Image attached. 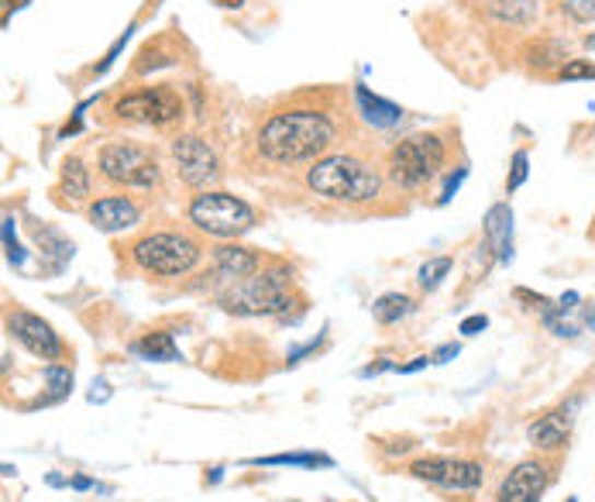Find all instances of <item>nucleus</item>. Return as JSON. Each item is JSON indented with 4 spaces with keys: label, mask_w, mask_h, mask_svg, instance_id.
Instances as JSON below:
<instances>
[{
    "label": "nucleus",
    "mask_w": 595,
    "mask_h": 502,
    "mask_svg": "<svg viewBox=\"0 0 595 502\" xmlns=\"http://www.w3.org/2000/svg\"><path fill=\"white\" fill-rule=\"evenodd\" d=\"M306 186L330 203H372L383 194V173L362 155L335 152L306 170Z\"/></svg>",
    "instance_id": "obj_2"
},
{
    "label": "nucleus",
    "mask_w": 595,
    "mask_h": 502,
    "mask_svg": "<svg viewBox=\"0 0 595 502\" xmlns=\"http://www.w3.org/2000/svg\"><path fill=\"white\" fill-rule=\"evenodd\" d=\"M203 255L200 242L186 231H149L131 245L138 269L152 276H186Z\"/></svg>",
    "instance_id": "obj_4"
},
{
    "label": "nucleus",
    "mask_w": 595,
    "mask_h": 502,
    "mask_svg": "<svg viewBox=\"0 0 595 502\" xmlns=\"http://www.w3.org/2000/svg\"><path fill=\"white\" fill-rule=\"evenodd\" d=\"M561 11L575 21V25H592V21H595V0H564Z\"/></svg>",
    "instance_id": "obj_25"
},
{
    "label": "nucleus",
    "mask_w": 595,
    "mask_h": 502,
    "mask_svg": "<svg viewBox=\"0 0 595 502\" xmlns=\"http://www.w3.org/2000/svg\"><path fill=\"white\" fill-rule=\"evenodd\" d=\"M221 8H242V0H218Z\"/></svg>",
    "instance_id": "obj_35"
},
{
    "label": "nucleus",
    "mask_w": 595,
    "mask_h": 502,
    "mask_svg": "<svg viewBox=\"0 0 595 502\" xmlns=\"http://www.w3.org/2000/svg\"><path fill=\"white\" fill-rule=\"evenodd\" d=\"M410 310H413V303H410V296H402V293H386V296H378L372 303V314H375L378 324H399L402 317L410 314Z\"/></svg>",
    "instance_id": "obj_21"
},
{
    "label": "nucleus",
    "mask_w": 595,
    "mask_h": 502,
    "mask_svg": "<svg viewBox=\"0 0 595 502\" xmlns=\"http://www.w3.org/2000/svg\"><path fill=\"white\" fill-rule=\"evenodd\" d=\"M45 382H49V389H52L49 402H56V399H62L69 389H73V372H69L66 365H59V362H52L49 369H45Z\"/></svg>",
    "instance_id": "obj_23"
},
{
    "label": "nucleus",
    "mask_w": 595,
    "mask_h": 502,
    "mask_svg": "<svg viewBox=\"0 0 595 502\" xmlns=\"http://www.w3.org/2000/svg\"><path fill=\"white\" fill-rule=\"evenodd\" d=\"M486 327H489V317L475 314V317H465V320H462L458 334H468V338H471V334H479V330H486Z\"/></svg>",
    "instance_id": "obj_30"
},
{
    "label": "nucleus",
    "mask_w": 595,
    "mask_h": 502,
    "mask_svg": "<svg viewBox=\"0 0 595 502\" xmlns=\"http://www.w3.org/2000/svg\"><path fill=\"white\" fill-rule=\"evenodd\" d=\"M447 358H458V345H444V348L434 354V362H438V365H444Z\"/></svg>",
    "instance_id": "obj_33"
},
{
    "label": "nucleus",
    "mask_w": 595,
    "mask_h": 502,
    "mask_svg": "<svg viewBox=\"0 0 595 502\" xmlns=\"http://www.w3.org/2000/svg\"><path fill=\"white\" fill-rule=\"evenodd\" d=\"M248 465H293V468H330L335 462L327 454H269V458H252Z\"/></svg>",
    "instance_id": "obj_22"
},
{
    "label": "nucleus",
    "mask_w": 595,
    "mask_h": 502,
    "mask_svg": "<svg viewBox=\"0 0 595 502\" xmlns=\"http://www.w3.org/2000/svg\"><path fill=\"white\" fill-rule=\"evenodd\" d=\"M86 218L97 231L117 234V231H128L141 221V207L131 197H101V200L90 203Z\"/></svg>",
    "instance_id": "obj_12"
},
{
    "label": "nucleus",
    "mask_w": 595,
    "mask_h": 502,
    "mask_svg": "<svg viewBox=\"0 0 595 502\" xmlns=\"http://www.w3.org/2000/svg\"><path fill=\"white\" fill-rule=\"evenodd\" d=\"M213 276L221 282L234 285L242 279H252L255 272H261V255L255 248H245V245H221L213 248Z\"/></svg>",
    "instance_id": "obj_14"
},
{
    "label": "nucleus",
    "mask_w": 595,
    "mask_h": 502,
    "mask_svg": "<svg viewBox=\"0 0 595 502\" xmlns=\"http://www.w3.org/2000/svg\"><path fill=\"white\" fill-rule=\"evenodd\" d=\"M558 80H595V66L585 59H568L558 69Z\"/></svg>",
    "instance_id": "obj_26"
},
{
    "label": "nucleus",
    "mask_w": 595,
    "mask_h": 502,
    "mask_svg": "<svg viewBox=\"0 0 595 502\" xmlns=\"http://www.w3.org/2000/svg\"><path fill=\"white\" fill-rule=\"evenodd\" d=\"M354 97H359V107H362L365 121L372 128H396L402 121V107H396V104H389L383 97H375L369 86H362V83L354 86Z\"/></svg>",
    "instance_id": "obj_17"
},
{
    "label": "nucleus",
    "mask_w": 595,
    "mask_h": 502,
    "mask_svg": "<svg viewBox=\"0 0 595 502\" xmlns=\"http://www.w3.org/2000/svg\"><path fill=\"white\" fill-rule=\"evenodd\" d=\"M93 482H90V478H73V489H90Z\"/></svg>",
    "instance_id": "obj_34"
},
{
    "label": "nucleus",
    "mask_w": 595,
    "mask_h": 502,
    "mask_svg": "<svg viewBox=\"0 0 595 502\" xmlns=\"http://www.w3.org/2000/svg\"><path fill=\"white\" fill-rule=\"evenodd\" d=\"M189 224L197 231L221 237V242H231V237H242L255 227V210L234 194H224V189H203L194 200H189Z\"/></svg>",
    "instance_id": "obj_5"
},
{
    "label": "nucleus",
    "mask_w": 595,
    "mask_h": 502,
    "mask_svg": "<svg viewBox=\"0 0 595 502\" xmlns=\"http://www.w3.org/2000/svg\"><path fill=\"white\" fill-rule=\"evenodd\" d=\"M431 362H434V358H427V354H420V358H413V362H410V365H402L399 372H402V375H410V372H420V369H427V365H431Z\"/></svg>",
    "instance_id": "obj_32"
},
{
    "label": "nucleus",
    "mask_w": 595,
    "mask_h": 502,
    "mask_svg": "<svg viewBox=\"0 0 595 502\" xmlns=\"http://www.w3.org/2000/svg\"><path fill=\"white\" fill-rule=\"evenodd\" d=\"M465 176H468V170H458L455 176H451V179H447V186H444V194H441V200H438V203H447L451 197H455V194H458V186L465 183Z\"/></svg>",
    "instance_id": "obj_31"
},
{
    "label": "nucleus",
    "mask_w": 595,
    "mask_h": 502,
    "mask_svg": "<svg viewBox=\"0 0 595 502\" xmlns=\"http://www.w3.org/2000/svg\"><path fill=\"white\" fill-rule=\"evenodd\" d=\"M527 173H530V155L527 152H516L513 155V173H510V179H506V189L513 194V189H520L523 183H527Z\"/></svg>",
    "instance_id": "obj_27"
},
{
    "label": "nucleus",
    "mask_w": 595,
    "mask_h": 502,
    "mask_svg": "<svg viewBox=\"0 0 595 502\" xmlns=\"http://www.w3.org/2000/svg\"><path fill=\"white\" fill-rule=\"evenodd\" d=\"M410 471L420 482L441 486L447 492H475L486 482V468L479 462H462V458H423L413 462Z\"/></svg>",
    "instance_id": "obj_10"
},
{
    "label": "nucleus",
    "mask_w": 595,
    "mask_h": 502,
    "mask_svg": "<svg viewBox=\"0 0 595 502\" xmlns=\"http://www.w3.org/2000/svg\"><path fill=\"white\" fill-rule=\"evenodd\" d=\"M585 45H588V49H595V35H588V38H585Z\"/></svg>",
    "instance_id": "obj_36"
},
{
    "label": "nucleus",
    "mask_w": 595,
    "mask_h": 502,
    "mask_svg": "<svg viewBox=\"0 0 595 502\" xmlns=\"http://www.w3.org/2000/svg\"><path fill=\"white\" fill-rule=\"evenodd\" d=\"M489 11L503 21V25H530L537 14V0H492Z\"/></svg>",
    "instance_id": "obj_19"
},
{
    "label": "nucleus",
    "mask_w": 595,
    "mask_h": 502,
    "mask_svg": "<svg viewBox=\"0 0 595 502\" xmlns=\"http://www.w3.org/2000/svg\"><path fill=\"white\" fill-rule=\"evenodd\" d=\"M97 170L114 186H131V189H152L162 179L159 155L149 145L138 141H110L97 155Z\"/></svg>",
    "instance_id": "obj_7"
},
{
    "label": "nucleus",
    "mask_w": 595,
    "mask_h": 502,
    "mask_svg": "<svg viewBox=\"0 0 595 502\" xmlns=\"http://www.w3.org/2000/svg\"><path fill=\"white\" fill-rule=\"evenodd\" d=\"M447 272H451V258H431L420 269V285H423V290H438Z\"/></svg>",
    "instance_id": "obj_24"
},
{
    "label": "nucleus",
    "mask_w": 595,
    "mask_h": 502,
    "mask_svg": "<svg viewBox=\"0 0 595 502\" xmlns=\"http://www.w3.org/2000/svg\"><path fill=\"white\" fill-rule=\"evenodd\" d=\"M335 135L338 128L330 121V114L317 107H285L261 121L255 145L261 159L276 165H303L324 159V152L335 145Z\"/></svg>",
    "instance_id": "obj_1"
},
{
    "label": "nucleus",
    "mask_w": 595,
    "mask_h": 502,
    "mask_svg": "<svg viewBox=\"0 0 595 502\" xmlns=\"http://www.w3.org/2000/svg\"><path fill=\"white\" fill-rule=\"evenodd\" d=\"M486 237L495 252L499 261H510L513 258V210L506 203H495L486 213Z\"/></svg>",
    "instance_id": "obj_16"
},
{
    "label": "nucleus",
    "mask_w": 595,
    "mask_h": 502,
    "mask_svg": "<svg viewBox=\"0 0 595 502\" xmlns=\"http://www.w3.org/2000/svg\"><path fill=\"white\" fill-rule=\"evenodd\" d=\"M110 114L117 121H131V125H152V128H170L183 117V101L173 86H145L117 97Z\"/></svg>",
    "instance_id": "obj_8"
},
{
    "label": "nucleus",
    "mask_w": 595,
    "mask_h": 502,
    "mask_svg": "<svg viewBox=\"0 0 595 502\" xmlns=\"http://www.w3.org/2000/svg\"><path fill=\"white\" fill-rule=\"evenodd\" d=\"M575 399H571L568 406H558L555 413H547V417H540V420H534L530 423V430H527V437H530V444L534 447H540V451H558V447H564V441H568V434H571V413H575Z\"/></svg>",
    "instance_id": "obj_15"
},
{
    "label": "nucleus",
    "mask_w": 595,
    "mask_h": 502,
    "mask_svg": "<svg viewBox=\"0 0 595 502\" xmlns=\"http://www.w3.org/2000/svg\"><path fill=\"white\" fill-rule=\"evenodd\" d=\"M8 330L14 334V341L21 348H28L35 358H42V362H59L62 358V341L52 330V324H45L42 317L28 314V310H14L8 317Z\"/></svg>",
    "instance_id": "obj_11"
},
{
    "label": "nucleus",
    "mask_w": 595,
    "mask_h": 502,
    "mask_svg": "<svg viewBox=\"0 0 595 502\" xmlns=\"http://www.w3.org/2000/svg\"><path fill=\"white\" fill-rule=\"evenodd\" d=\"M293 303V269L276 261L272 269L255 272L252 279L234 282L228 293H221V306L228 314L242 317H279L285 314V306Z\"/></svg>",
    "instance_id": "obj_3"
},
{
    "label": "nucleus",
    "mask_w": 595,
    "mask_h": 502,
    "mask_svg": "<svg viewBox=\"0 0 595 502\" xmlns=\"http://www.w3.org/2000/svg\"><path fill=\"white\" fill-rule=\"evenodd\" d=\"M62 189L69 194V200H86L90 197V170L83 165V159H66L62 162Z\"/></svg>",
    "instance_id": "obj_20"
},
{
    "label": "nucleus",
    "mask_w": 595,
    "mask_h": 502,
    "mask_svg": "<svg viewBox=\"0 0 595 502\" xmlns=\"http://www.w3.org/2000/svg\"><path fill=\"white\" fill-rule=\"evenodd\" d=\"M568 502H579V499H568Z\"/></svg>",
    "instance_id": "obj_37"
},
{
    "label": "nucleus",
    "mask_w": 595,
    "mask_h": 502,
    "mask_svg": "<svg viewBox=\"0 0 595 502\" xmlns=\"http://www.w3.org/2000/svg\"><path fill=\"white\" fill-rule=\"evenodd\" d=\"M447 159V145L441 135H410L386 159V173L399 189H420L431 183Z\"/></svg>",
    "instance_id": "obj_6"
},
{
    "label": "nucleus",
    "mask_w": 595,
    "mask_h": 502,
    "mask_svg": "<svg viewBox=\"0 0 595 502\" xmlns=\"http://www.w3.org/2000/svg\"><path fill=\"white\" fill-rule=\"evenodd\" d=\"M547 489V468L540 462H520L510 475L506 482L499 486V502H540Z\"/></svg>",
    "instance_id": "obj_13"
},
{
    "label": "nucleus",
    "mask_w": 595,
    "mask_h": 502,
    "mask_svg": "<svg viewBox=\"0 0 595 502\" xmlns=\"http://www.w3.org/2000/svg\"><path fill=\"white\" fill-rule=\"evenodd\" d=\"M170 152H173L179 179L186 186L200 189V194L221 179V159H218V152H213L200 135H176Z\"/></svg>",
    "instance_id": "obj_9"
},
{
    "label": "nucleus",
    "mask_w": 595,
    "mask_h": 502,
    "mask_svg": "<svg viewBox=\"0 0 595 502\" xmlns=\"http://www.w3.org/2000/svg\"><path fill=\"white\" fill-rule=\"evenodd\" d=\"M131 32H135V28H128V32H125V35H121V38H117V42H114V45H110V52H107V56H104V62H101V66H97V73H107V69H110V66H114V59H117V56H121V49H125V45H128V38H131Z\"/></svg>",
    "instance_id": "obj_29"
},
{
    "label": "nucleus",
    "mask_w": 595,
    "mask_h": 502,
    "mask_svg": "<svg viewBox=\"0 0 595 502\" xmlns=\"http://www.w3.org/2000/svg\"><path fill=\"white\" fill-rule=\"evenodd\" d=\"M131 351L138 358H145V362H162V365L183 362V354H179V348H176L170 330H152V334H145V338L131 345Z\"/></svg>",
    "instance_id": "obj_18"
},
{
    "label": "nucleus",
    "mask_w": 595,
    "mask_h": 502,
    "mask_svg": "<svg viewBox=\"0 0 595 502\" xmlns=\"http://www.w3.org/2000/svg\"><path fill=\"white\" fill-rule=\"evenodd\" d=\"M4 248H8L11 266H25V252H21V245L14 242V221L11 218L4 221Z\"/></svg>",
    "instance_id": "obj_28"
}]
</instances>
